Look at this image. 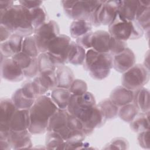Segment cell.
I'll use <instances>...</instances> for the list:
<instances>
[{"label":"cell","mask_w":150,"mask_h":150,"mask_svg":"<svg viewBox=\"0 0 150 150\" xmlns=\"http://www.w3.org/2000/svg\"><path fill=\"white\" fill-rule=\"evenodd\" d=\"M93 33V32L91 31L84 36L77 39L76 42L85 49H91V40Z\"/></svg>","instance_id":"b9f144b4"},{"label":"cell","mask_w":150,"mask_h":150,"mask_svg":"<svg viewBox=\"0 0 150 150\" xmlns=\"http://www.w3.org/2000/svg\"><path fill=\"white\" fill-rule=\"evenodd\" d=\"M11 58L22 69V70H25L30 66L33 59L22 52L15 54Z\"/></svg>","instance_id":"8d00e7d4"},{"label":"cell","mask_w":150,"mask_h":150,"mask_svg":"<svg viewBox=\"0 0 150 150\" xmlns=\"http://www.w3.org/2000/svg\"><path fill=\"white\" fill-rule=\"evenodd\" d=\"M138 141L140 146L142 148L149 149V130L139 132Z\"/></svg>","instance_id":"7bdbcfd3"},{"label":"cell","mask_w":150,"mask_h":150,"mask_svg":"<svg viewBox=\"0 0 150 150\" xmlns=\"http://www.w3.org/2000/svg\"><path fill=\"white\" fill-rule=\"evenodd\" d=\"M19 2L21 5L28 9H32L40 6L43 4V2L40 1H20Z\"/></svg>","instance_id":"ee69618b"},{"label":"cell","mask_w":150,"mask_h":150,"mask_svg":"<svg viewBox=\"0 0 150 150\" xmlns=\"http://www.w3.org/2000/svg\"><path fill=\"white\" fill-rule=\"evenodd\" d=\"M31 134L29 130L23 131H9L7 139L12 149H21L31 148L32 143L30 138Z\"/></svg>","instance_id":"e0dca14e"},{"label":"cell","mask_w":150,"mask_h":150,"mask_svg":"<svg viewBox=\"0 0 150 150\" xmlns=\"http://www.w3.org/2000/svg\"><path fill=\"white\" fill-rule=\"evenodd\" d=\"M57 87L69 89L74 80V73L71 69L64 64L57 66L54 71Z\"/></svg>","instance_id":"7402d4cb"},{"label":"cell","mask_w":150,"mask_h":150,"mask_svg":"<svg viewBox=\"0 0 150 150\" xmlns=\"http://www.w3.org/2000/svg\"><path fill=\"white\" fill-rule=\"evenodd\" d=\"M0 13L1 25L12 34L25 38L34 33L29 9L21 5H13L6 10L0 11Z\"/></svg>","instance_id":"6da1fadb"},{"label":"cell","mask_w":150,"mask_h":150,"mask_svg":"<svg viewBox=\"0 0 150 150\" xmlns=\"http://www.w3.org/2000/svg\"><path fill=\"white\" fill-rule=\"evenodd\" d=\"M91 23L84 20L74 21L70 26V35L76 39L91 32Z\"/></svg>","instance_id":"83f0119b"},{"label":"cell","mask_w":150,"mask_h":150,"mask_svg":"<svg viewBox=\"0 0 150 150\" xmlns=\"http://www.w3.org/2000/svg\"><path fill=\"white\" fill-rule=\"evenodd\" d=\"M1 73L2 79L11 82H18L23 80L22 69L12 58H1Z\"/></svg>","instance_id":"4fadbf2b"},{"label":"cell","mask_w":150,"mask_h":150,"mask_svg":"<svg viewBox=\"0 0 150 150\" xmlns=\"http://www.w3.org/2000/svg\"><path fill=\"white\" fill-rule=\"evenodd\" d=\"M94 96L90 92L81 95L71 94L67 110L70 114L77 118L83 128L93 120L98 111Z\"/></svg>","instance_id":"3957f363"},{"label":"cell","mask_w":150,"mask_h":150,"mask_svg":"<svg viewBox=\"0 0 150 150\" xmlns=\"http://www.w3.org/2000/svg\"><path fill=\"white\" fill-rule=\"evenodd\" d=\"M30 117L29 110H17L9 124V131H23L29 130Z\"/></svg>","instance_id":"d6986e66"},{"label":"cell","mask_w":150,"mask_h":150,"mask_svg":"<svg viewBox=\"0 0 150 150\" xmlns=\"http://www.w3.org/2000/svg\"><path fill=\"white\" fill-rule=\"evenodd\" d=\"M23 95L29 99L36 100L38 97L35 93L32 81H28L25 82L21 87Z\"/></svg>","instance_id":"f35d334b"},{"label":"cell","mask_w":150,"mask_h":150,"mask_svg":"<svg viewBox=\"0 0 150 150\" xmlns=\"http://www.w3.org/2000/svg\"><path fill=\"white\" fill-rule=\"evenodd\" d=\"M119 4L120 1H102L91 16V25L95 26L109 25L116 16Z\"/></svg>","instance_id":"ba28073f"},{"label":"cell","mask_w":150,"mask_h":150,"mask_svg":"<svg viewBox=\"0 0 150 150\" xmlns=\"http://www.w3.org/2000/svg\"><path fill=\"white\" fill-rule=\"evenodd\" d=\"M127 48V42L117 39L112 36L110 39V53L112 56L118 54Z\"/></svg>","instance_id":"d590c367"},{"label":"cell","mask_w":150,"mask_h":150,"mask_svg":"<svg viewBox=\"0 0 150 150\" xmlns=\"http://www.w3.org/2000/svg\"><path fill=\"white\" fill-rule=\"evenodd\" d=\"M22 52L32 58L38 57L39 52L33 35L23 38Z\"/></svg>","instance_id":"e575fe53"},{"label":"cell","mask_w":150,"mask_h":150,"mask_svg":"<svg viewBox=\"0 0 150 150\" xmlns=\"http://www.w3.org/2000/svg\"><path fill=\"white\" fill-rule=\"evenodd\" d=\"M135 63V56L129 48H126L121 53L112 56V67L119 73H124Z\"/></svg>","instance_id":"9a60e30c"},{"label":"cell","mask_w":150,"mask_h":150,"mask_svg":"<svg viewBox=\"0 0 150 150\" xmlns=\"http://www.w3.org/2000/svg\"><path fill=\"white\" fill-rule=\"evenodd\" d=\"M139 6V1H120L117 13L127 21H136Z\"/></svg>","instance_id":"44dd1931"},{"label":"cell","mask_w":150,"mask_h":150,"mask_svg":"<svg viewBox=\"0 0 150 150\" xmlns=\"http://www.w3.org/2000/svg\"><path fill=\"white\" fill-rule=\"evenodd\" d=\"M133 103L139 111H149V91L148 88L141 87L134 92Z\"/></svg>","instance_id":"484cf974"},{"label":"cell","mask_w":150,"mask_h":150,"mask_svg":"<svg viewBox=\"0 0 150 150\" xmlns=\"http://www.w3.org/2000/svg\"><path fill=\"white\" fill-rule=\"evenodd\" d=\"M23 72L25 76L29 78L33 77L38 74L39 73V70L38 66V57L33 58L30 66L27 69L23 70Z\"/></svg>","instance_id":"ab89813d"},{"label":"cell","mask_w":150,"mask_h":150,"mask_svg":"<svg viewBox=\"0 0 150 150\" xmlns=\"http://www.w3.org/2000/svg\"><path fill=\"white\" fill-rule=\"evenodd\" d=\"M149 79V70L143 64H136L123 73L121 83L126 88L135 91L143 87L148 82Z\"/></svg>","instance_id":"52a82bcc"},{"label":"cell","mask_w":150,"mask_h":150,"mask_svg":"<svg viewBox=\"0 0 150 150\" xmlns=\"http://www.w3.org/2000/svg\"><path fill=\"white\" fill-rule=\"evenodd\" d=\"M69 90L71 94L81 95L87 92V83L82 80L74 79Z\"/></svg>","instance_id":"74e56055"},{"label":"cell","mask_w":150,"mask_h":150,"mask_svg":"<svg viewBox=\"0 0 150 150\" xmlns=\"http://www.w3.org/2000/svg\"><path fill=\"white\" fill-rule=\"evenodd\" d=\"M35 93L38 97L57 87V81L54 71L39 73L32 81Z\"/></svg>","instance_id":"5bb4252c"},{"label":"cell","mask_w":150,"mask_h":150,"mask_svg":"<svg viewBox=\"0 0 150 150\" xmlns=\"http://www.w3.org/2000/svg\"><path fill=\"white\" fill-rule=\"evenodd\" d=\"M39 73L54 71L59 64L56 59L49 52L40 53L38 56Z\"/></svg>","instance_id":"4316f807"},{"label":"cell","mask_w":150,"mask_h":150,"mask_svg":"<svg viewBox=\"0 0 150 150\" xmlns=\"http://www.w3.org/2000/svg\"><path fill=\"white\" fill-rule=\"evenodd\" d=\"M71 42L69 36L59 35L49 43L47 52L56 59L59 65L67 63V54Z\"/></svg>","instance_id":"8fae6325"},{"label":"cell","mask_w":150,"mask_h":150,"mask_svg":"<svg viewBox=\"0 0 150 150\" xmlns=\"http://www.w3.org/2000/svg\"><path fill=\"white\" fill-rule=\"evenodd\" d=\"M128 148V143L124 138H118L112 140L108 145L107 147L105 149H126Z\"/></svg>","instance_id":"60d3db41"},{"label":"cell","mask_w":150,"mask_h":150,"mask_svg":"<svg viewBox=\"0 0 150 150\" xmlns=\"http://www.w3.org/2000/svg\"><path fill=\"white\" fill-rule=\"evenodd\" d=\"M32 23L33 28L36 29L45 23L47 19V12L42 5L32 9H29Z\"/></svg>","instance_id":"d6a6232c"},{"label":"cell","mask_w":150,"mask_h":150,"mask_svg":"<svg viewBox=\"0 0 150 150\" xmlns=\"http://www.w3.org/2000/svg\"><path fill=\"white\" fill-rule=\"evenodd\" d=\"M108 33L111 36L123 41L141 38L144 30L136 21H129L121 18L118 13L108 25Z\"/></svg>","instance_id":"5b68a950"},{"label":"cell","mask_w":150,"mask_h":150,"mask_svg":"<svg viewBox=\"0 0 150 150\" xmlns=\"http://www.w3.org/2000/svg\"><path fill=\"white\" fill-rule=\"evenodd\" d=\"M134 92L122 86L115 88L110 94V100L118 107L133 102Z\"/></svg>","instance_id":"ffe728a7"},{"label":"cell","mask_w":150,"mask_h":150,"mask_svg":"<svg viewBox=\"0 0 150 150\" xmlns=\"http://www.w3.org/2000/svg\"><path fill=\"white\" fill-rule=\"evenodd\" d=\"M11 100L18 110H29L35 101V100L29 99L25 97L21 88L17 89L13 93Z\"/></svg>","instance_id":"f546056e"},{"label":"cell","mask_w":150,"mask_h":150,"mask_svg":"<svg viewBox=\"0 0 150 150\" xmlns=\"http://www.w3.org/2000/svg\"><path fill=\"white\" fill-rule=\"evenodd\" d=\"M106 120L114 118L118 115V107L115 105L110 99H105L101 101L97 105Z\"/></svg>","instance_id":"1f68e13d"},{"label":"cell","mask_w":150,"mask_h":150,"mask_svg":"<svg viewBox=\"0 0 150 150\" xmlns=\"http://www.w3.org/2000/svg\"><path fill=\"white\" fill-rule=\"evenodd\" d=\"M60 35V29L57 23L51 20L35 30L33 36L39 53L47 52L49 43Z\"/></svg>","instance_id":"9c48e42d"},{"label":"cell","mask_w":150,"mask_h":150,"mask_svg":"<svg viewBox=\"0 0 150 150\" xmlns=\"http://www.w3.org/2000/svg\"><path fill=\"white\" fill-rule=\"evenodd\" d=\"M139 6L137 12L136 21L144 31H149L150 23V1H139Z\"/></svg>","instance_id":"d4e9b609"},{"label":"cell","mask_w":150,"mask_h":150,"mask_svg":"<svg viewBox=\"0 0 150 150\" xmlns=\"http://www.w3.org/2000/svg\"><path fill=\"white\" fill-rule=\"evenodd\" d=\"M111 35L105 30H97L93 33L91 46V49L98 53H110Z\"/></svg>","instance_id":"ac0fdd59"},{"label":"cell","mask_w":150,"mask_h":150,"mask_svg":"<svg viewBox=\"0 0 150 150\" xmlns=\"http://www.w3.org/2000/svg\"><path fill=\"white\" fill-rule=\"evenodd\" d=\"M83 65L92 78L101 80L110 73L112 68V56L110 53H98L90 49L86 52Z\"/></svg>","instance_id":"277c9868"},{"label":"cell","mask_w":150,"mask_h":150,"mask_svg":"<svg viewBox=\"0 0 150 150\" xmlns=\"http://www.w3.org/2000/svg\"><path fill=\"white\" fill-rule=\"evenodd\" d=\"M13 1H0V11H5L12 6Z\"/></svg>","instance_id":"bcb514c9"},{"label":"cell","mask_w":150,"mask_h":150,"mask_svg":"<svg viewBox=\"0 0 150 150\" xmlns=\"http://www.w3.org/2000/svg\"><path fill=\"white\" fill-rule=\"evenodd\" d=\"M102 1H62L66 15L74 21L84 20L90 22L91 18Z\"/></svg>","instance_id":"8992f818"},{"label":"cell","mask_w":150,"mask_h":150,"mask_svg":"<svg viewBox=\"0 0 150 150\" xmlns=\"http://www.w3.org/2000/svg\"><path fill=\"white\" fill-rule=\"evenodd\" d=\"M0 103V139H7L9 122L18 109L12 101L8 98H2Z\"/></svg>","instance_id":"7c38bea8"},{"label":"cell","mask_w":150,"mask_h":150,"mask_svg":"<svg viewBox=\"0 0 150 150\" xmlns=\"http://www.w3.org/2000/svg\"><path fill=\"white\" fill-rule=\"evenodd\" d=\"M139 110L134 103H129L120 107L118 115L125 122H131L138 115Z\"/></svg>","instance_id":"836d02e7"},{"label":"cell","mask_w":150,"mask_h":150,"mask_svg":"<svg viewBox=\"0 0 150 150\" xmlns=\"http://www.w3.org/2000/svg\"><path fill=\"white\" fill-rule=\"evenodd\" d=\"M71 93L69 89L56 87L50 93V98L59 109L66 110Z\"/></svg>","instance_id":"cb8c5ba5"},{"label":"cell","mask_w":150,"mask_h":150,"mask_svg":"<svg viewBox=\"0 0 150 150\" xmlns=\"http://www.w3.org/2000/svg\"><path fill=\"white\" fill-rule=\"evenodd\" d=\"M12 33L4 26L2 25L0 26V36H1V42L7 40L9 37L11 36Z\"/></svg>","instance_id":"f6af8a7d"},{"label":"cell","mask_w":150,"mask_h":150,"mask_svg":"<svg viewBox=\"0 0 150 150\" xmlns=\"http://www.w3.org/2000/svg\"><path fill=\"white\" fill-rule=\"evenodd\" d=\"M59 108L50 97L46 95L36 98L29 110V131L32 135L42 134L47 131L49 120Z\"/></svg>","instance_id":"7a4b0ae2"},{"label":"cell","mask_w":150,"mask_h":150,"mask_svg":"<svg viewBox=\"0 0 150 150\" xmlns=\"http://www.w3.org/2000/svg\"><path fill=\"white\" fill-rule=\"evenodd\" d=\"M85 49L75 42H71L67 57V63L73 65L83 64L86 58Z\"/></svg>","instance_id":"603a6c76"},{"label":"cell","mask_w":150,"mask_h":150,"mask_svg":"<svg viewBox=\"0 0 150 150\" xmlns=\"http://www.w3.org/2000/svg\"><path fill=\"white\" fill-rule=\"evenodd\" d=\"M23 38L19 35L12 34L7 40L1 42V56L9 58L22 52Z\"/></svg>","instance_id":"2e32d148"},{"label":"cell","mask_w":150,"mask_h":150,"mask_svg":"<svg viewBox=\"0 0 150 150\" xmlns=\"http://www.w3.org/2000/svg\"><path fill=\"white\" fill-rule=\"evenodd\" d=\"M45 146L49 149H65L66 142L56 132L47 131Z\"/></svg>","instance_id":"4dcf8cb0"},{"label":"cell","mask_w":150,"mask_h":150,"mask_svg":"<svg viewBox=\"0 0 150 150\" xmlns=\"http://www.w3.org/2000/svg\"><path fill=\"white\" fill-rule=\"evenodd\" d=\"M149 111L137 115L130 122L131 129L135 132L149 130Z\"/></svg>","instance_id":"f1b7e54d"},{"label":"cell","mask_w":150,"mask_h":150,"mask_svg":"<svg viewBox=\"0 0 150 150\" xmlns=\"http://www.w3.org/2000/svg\"><path fill=\"white\" fill-rule=\"evenodd\" d=\"M69 115L67 110L58 109L49 120L47 132H56L66 142L72 132L68 127Z\"/></svg>","instance_id":"30bf717a"}]
</instances>
